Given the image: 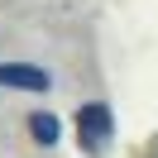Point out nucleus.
I'll use <instances>...</instances> for the list:
<instances>
[{
  "instance_id": "f257e3e1",
  "label": "nucleus",
  "mask_w": 158,
  "mask_h": 158,
  "mask_svg": "<svg viewBox=\"0 0 158 158\" xmlns=\"http://www.w3.org/2000/svg\"><path fill=\"white\" fill-rule=\"evenodd\" d=\"M110 139H115V110L106 106V101H86V106L77 110V144L86 158H101L110 148Z\"/></svg>"
},
{
  "instance_id": "f03ea898",
  "label": "nucleus",
  "mask_w": 158,
  "mask_h": 158,
  "mask_svg": "<svg viewBox=\"0 0 158 158\" xmlns=\"http://www.w3.org/2000/svg\"><path fill=\"white\" fill-rule=\"evenodd\" d=\"M0 86L5 91H53V72L39 62H0Z\"/></svg>"
},
{
  "instance_id": "7ed1b4c3",
  "label": "nucleus",
  "mask_w": 158,
  "mask_h": 158,
  "mask_svg": "<svg viewBox=\"0 0 158 158\" xmlns=\"http://www.w3.org/2000/svg\"><path fill=\"white\" fill-rule=\"evenodd\" d=\"M29 134H34V144L53 148V144L62 139V120L53 115V110H34V115H29Z\"/></svg>"
}]
</instances>
